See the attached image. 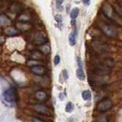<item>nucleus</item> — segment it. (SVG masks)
<instances>
[{
	"instance_id": "6",
	"label": "nucleus",
	"mask_w": 122,
	"mask_h": 122,
	"mask_svg": "<svg viewBox=\"0 0 122 122\" xmlns=\"http://www.w3.org/2000/svg\"><path fill=\"white\" fill-rule=\"evenodd\" d=\"M30 70L33 72V73L36 74V75H44L45 73V68L43 66H41V65H37V66H33L30 68Z\"/></svg>"
},
{
	"instance_id": "24",
	"label": "nucleus",
	"mask_w": 122,
	"mask_h": 122,
	"mask_svg": "<svg viewBox=\"0 0 122 122\" xmlns=\"http://www.w3.org/2000/svg\"><path fill=\"white\" fill-rule=\"evenodd\" d=\"M32 121L33 122H44V121H42L37 117H32Z\"/></svg>"
},
{
	"instance_id": "7",
	"label": "nucleus",
	"mask_w": 122,
	"mask_h": 122,
	"mask_svg": "<svg viewBox=\"0 0 122 122\" xmlns=\"http://www.w3.org/2000/svg\"><path fill=\"white\" fill-rule=\"evenodd\" d=\"M10 11L15 14H21L22 13V7L19 3L14 2L12 5L10 6L9 9Z\"/></svg>"
},
{
	"instance_id": "1",
	"label": "nucleus",
	"mask_w": 122,
	"mask_h": 122,
	"mask_svg": "<svg viewBox=\"0 0 122 122\" xmlns=\"http://www.w3.org/2000/svg\"><path fill=\"white\" fill-rule=\"evenodd\" d=\"M113 107V102L109 98H105L100 101L97 105V110L101 112H105Z\"/></svg>"
},
{
	"instance_id": "15",
	"label": "nucleus",
	"mask_w": 122,
	"mask_h": 122,
	"mask_svg": "<svg viewBox=\"0 0 122 122\" xmlns=\"http://www.w3.org/2000/svg\"><path fill=\"white\" fill-rule=\"evenodd\" d=\"M76 76H77L79 79H80V80H84V79H85V78H86L85 73H84V71H83L82 67H79L77 70H76Z\"/></svg>"
},
{
	"instance_id": "10",
	"label": "nucleus",
	"mask_w": 122,
	"mask_h": 122,
	"mask_svg": "<svg viewBox=\"0 0 122 122\" xmlns=\"http://www.w3.org/2000/svg\"><path fill=\"white\" fill-rule=\"evenodd\" d=\"M5 34L8 36H15L18 34V30L14 27H8L5 29Z\"/></svg>"
},
{
	"instance_id": "9",
	"label": "nucleus",
	"mask_w": 122,
	"mask_h": 122,
	"mask_svg": "<svg viewBox=\"0 0 122 122\" xmlns=\"http://www.w3.org/2000/svg\"><path fill=\"white\" fill-rule=\"evenodd\" d=\"M16 27L18 30H22V31H26L28 30L29 29L31 28V25H30L28 22H18L16 24Z\"/></svg>"
},
{
	"instance_id": "28",
	"label": "nucleus",
	"mask_w": 122,
	"mask_h": 122,
	"mask_svg": "<svg viewBox=\"0 0 122 122\" xmlns=\"http://www.w3.org/2000/svg\"><path fill=\"white\" fill-rule=\"evenodd\" d=\"M2 5V2H1V1H0V6Z\"/></svg>"
},
{
	"instance_id": "5",
	"label": "nucleus",
	"mask_w": 122,
	"mask_h": 122,
	"mask_svg": "<svg viewBox=\"0 0 122 122\" xmlns=\"http://www.w3.org/2000/svg\"><path fill=\"white\" fill-rule=\"evenodd\" d=\"M102 31L104 32L105 34H106L107 36L108 37H114L116 36V31L114 30L112 27H110L109 25H105L102 27Z\"/></svg>"
},
{
	"instance_id": "26",
	"label": "nucleus",
	"mask_w": 122,
	"mask_h": 122,
	"mask_svg": "<svg viewBox=\"0 0 122 122\" xmlns=\"http://www.w3.org/2000/svg\"><path fill=\"white\" fill-rule=\"evenodd\" d=\"M59 98H60V99L61 101H63V99H64V95H63V93H60L59 94Z\"/></svg>"
},
{
	"instance_id": "8",
	"label": "nucleus",
	"mask_w": 122,
	"mask_h": 122,
	"mask_svg": "<svg viewBox=\"0 0 122 122\" xmlns=\"http://www.w3.org/2000/svg\"><path fill=\"white\" fill-rule=\"evenodd\" d=\"M46 41H47L46 36L42 33H38L34 36V42L37 44H40V45L44 44Z\"/></svg>"
},
{
	"instance_id": "12",
	"label": "nucleus",
	"mask_w": 122,
	"mask_h": 122,
	"mask_svg": "<svg viewBox=\"0 0 122 122\" xmlns=\"http://www.w3.org/2000/svg\"><path fill=\"white\" fill-rule=\"evenodd\" d=\"M30 18H31V17H30V15L28 13L23 12V11L21 14H20V15H19V17H18L19 21L21 22H29Z\"/></svg>"
},
{
	"instance_id": "27",
	"label": "nucleus",
	"mask_w": 122,
	"mask_h": 122,
	"mask_svg": "<svg viewBox=\"0 0 122 122\" xmlns=\"http://www.w3.org/2000/svg\"><path fill=\"white\" fill-rule=\"evenodd\" d=\"M63 1H64V0H56V4H57V5H61V4H63Z\"/></svg>"
},
{
	"instance_id": "16",
	"label": "nucleus",
	"mask_w": 122,
	"mask_h": 122,
	"mask_svg": "<svg viewBox=\"0 0 122 122\" xmlns=\"http://www.w3.org/2000/svg\"><path fill=\"white\" fill-rule=\"evenodd\" d=\"M35 97L39 100H44L47 98V94L44 91H37L35 93Z\"/></svg>"
},
{
	"instance_id": "4",
	"label": "nucleus",
	"mask_w": 122,
	"mask_h": 122,
	"mask_svg": "<svg viewBox=\"0 0 122 122\" xmlns=\"http://www.w3.org/2000/svg\"><path fill=\"white\" fill-rule=\"evenodd\" d=\"M34 108L37 112L40 113L41 114H44V115H51V114H52L51 110L48 107L42 104L35 105L34 106Z\"/></svg>"
},
{
	"instance_id": "11",
	"label": "nucleus",
	"mask_w": 122,
	"mask_h": 122,
	"mask_svg": "<svg viewBox=\"0 0 122 122\" xmlns=\"http://www.w3.org/2000/svg\"><path fill=\"white\" fill-rule=\"evenodd\" d=\"M76 36H77V32L76 30H73L69 36V43L70 46H74L76 43Z\"/></svg>"
},
{
	"instance_id": "20",
	"label": "nucleus",
	"mask_w": 122,
	"mask_h": 122,
	"mask_svg": "<svg viewBox=\"0 0 122 122\" xmlns=\"http://www.w3.org/2000/svg\"><path fill=\"white\" fill-rule=\"evenodd\" d=\"M60 62V57L59 55H56L54 57V60H53V63H54V65H58Z\"/></svg>"
},
{
	"instance_id": "21",
	"label": "nucleus",
	"mask_w": 122,
	"mask_h": 122,
	"mask_svg": "<svg viewBox=\"0 0 122 122\" xmlns=\"http://www.w3.org/2000/svg\"><path fill=\"white\" fill-rule=\"evenodd\" d=\"M55 20L57 21V22H61L63 20V18L61 16V15H55Z\"/></svg>"
},
{
	"instance_id": "22",
	"label": "nucleus",
	"mask_w": 122,
	"mask_h": 122,
	"mask_svg": "<svg viewBox=\"0 0 122 122\" xmlns=\"http://www.w3.org/2000/svg\"><path fill=\"white\" fill-rule=\"evenodd\" d=\"M62 73H63V77H64V79H68V77H69V76H68V72H67V71H66V70H63V72H62Z\"/></svg>"
},
{
	"instance_id": "17",
	"label": "nucleus",
	"mask_w": 122,
	"mask_h": 122,
	"mask_svg": "<svg viewBox=\"0 0 122 122\" xmlns=\"http://www.w3.org/2000/svg\"><path fill=\"white\" fill-rule=\"evenodd\" d=\"M82 97L85 101H88V100H90L92 98V93L89 90H85L82 92Z\"/></svg>"
},
{
	"instance_id": "2",
	"label": "nucleus",
	"mask_w": 122,
	"mask_h": 122,
	"mask_svg": "<svg viewBox=\"0 0 122 122\" xmlns=\"http://www.w3.org/2000/svg\"><path fill=\"white\" fill-rule=\"evenodd\" d=\"M102 11H103V13H104L108 18H109L110 19H112V20H113L115 22L117 21V15L113 10V8L108 3L104 4L102 7Z\"/></svg>"
},
{
	"instance_id": "23",
	"label": "nucleus",
	"mask_w": 122,
	"mask_h": 122,
	"mask_svg": "<svg viewBox=\"0 0 122 122\" xmlns=\"http://www.w3.org/2000/svg\"><path fill=\"white\" fill-rule=\"evenodd\" d=\"M98 122H108V119H107L106 117L103 116L100 117V119L98 120Z\"/></svg>"
},
{
	"instance_id": "18",
	"label": "nucleus",
	"mask_w": 122,
	"mask_h": 122,
	"mask_svg": "<svg viewBox=\"0 0 122 122\" xmlns=\"http://www.w3.org/2000/svg\"><path fill=\"white\" fill-rule=\"evenodd\" d=\"M79 12V8H74V9H72V11H71V12H70V18L74 20V19H76V18L78 17Z\"/></svg>"
},
{
	"instance_id": "13",
	"label": "nucleus",
	"mask_w": 122,
	"mask_h": 122,
	"mask_svg": "<svg viewBox=\"0 0 122 122\" xmlns=\"http://www.w3.org/2000/svg\"><path fill=\"white\" fill-rule=\"evenodd\" d=\"M39 50L42 53H44V54H48V53L51 52V47H50L48 44H44L40 46Z\"/></svg>"
},
{
	"instance_id": "3",
	"label": "nucleus",
	"mask_w": 122,
	"mask_h": 122,
	"mask_svg": "<svg viewBox=\"0 0 122 122\" xmlns=\"http://www.w3.org/2000/svg\"><path fill=\"white\" fill-rule=\"evenodd\" d=\"M4 98L9 102H13L14 101L16 100L17 98V94L15 90L13 88H10V89H7L5 92H4Z\"/></svg>"
},
{
	"instance_id": "14",
	"label": "nucleus",
	"mask_w": 122,
	"mask_h": 122,
	"mask_svg": "<svg viewBox=\"0 0 122 122\" xmlns=\"http://www.w3.org/2000/svg\"><path fill=\"white\" fill-rule=\"evenodd\" d=\"M10 23V21L5 15H0V26H6Z\"/></svg>"
},
{
	"instance_id": "25",
	"label": "nucleus",
	"mask_w": 122,
	"mask_h": 122,
	"mask_svg": "<svg viewBox=\"0 0 122 122\" xmlns=\"http://www.w3.org/2000/svg\"><path fill=\"white\" fill-rule=\"evenodd\" d=\"M82 2H83V3L85 4V5H89V4H90V0H82Z\"/></svg>"
},
{
	"instance_id": "19",
	"label": "nucleus",
	"mask_w": 122,
	"mask_h": 122,
	"mask_svg": "<svg viewBox=\"0 0 122 122\" xmlns=\"http://www.w3.org/2000/svg\"><path fill=\"white\" fill-rule=\"evenodd\" d=\"M73 109H74V105L70 102H68L66 105V108H65V111H66L67 113H70L73 111Z\"/></svg>"
}]
</instances>
